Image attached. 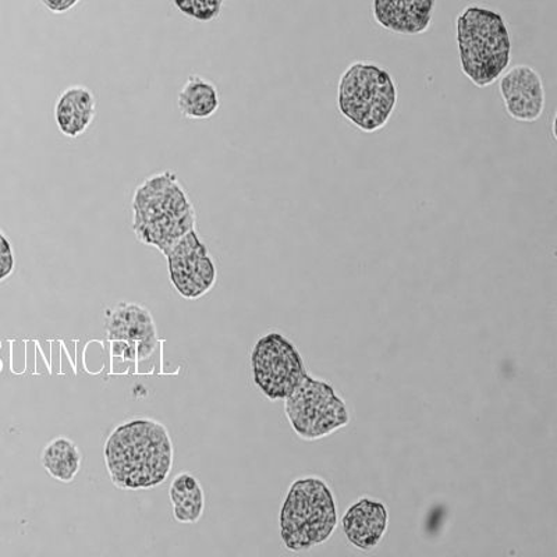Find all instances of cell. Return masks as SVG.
<instances>
[{
	"label": "cell",
	"mask_w": 557,
	"mask_h": 557,
	"mask_svg": "<svg viewBox=\"0 0 557 557\" xmlns=\"http://www.w3.org/2000/svg\"><path fill=\"white\" fill-rule=\"evenodd\" d=\"M109 479L119 490L147 491L172 474L174 445L168 428L152 418L119 424L103 447Z\"/></svg>",
	"instance_id": "1"
},
{
	"label": "cell",
	"mask_w": 557,
	"mask_h": 557,
	"mask_svg": "<svg viewBox=\"0 0 557 557\" xmlns=\"http://www.w3.org/2000/svg\"><path fill=\"white\" fill-rule=\"evenodd\" d=\"M132 227L139 243L165 256L174 243L197 228V211L176 172L147 177L133 194Z\"/></svg>",
	"instance_id": "2"
},
{
	"label": "cell",
	"mask_w": 557,
	"mask_h": 557,
	"mask_svg": "<svg viewBox=\"0 0 557 557\" xmlns=\"http://www.w3.org/2000/svg\"><path fill=\"white\" fill-rule=\"evenodd\" d=\"M456 41L461 72L475 87L492 86L510 66L509 26L494 9L480 4L462 9L456 18Z\"/></svg>",
	"instance_id": "3"
},
{
	"label": "cell",
	"mask_w": 557,
	"mask_h": 557,
	"mask_svg": "<svg viewBox=\"0 0 557 557\" xmlns=\"http://www.w3.org/2000/svg\"><path fill=\"white\" fill-rule=\"evenodd\" d=\"M337 524L336 496L322 476L306 475L292 482L278 515L281 540L287 550L300 554L325 544Z\"/></svg>",
	"instance_id": "4"
},
{
	"label": "cell",
	"mask_w": 557,
	"mask_h": 557,
	"mask_svg": "<svg viewBox=\"0 0 557 557\" xmlns=\"http://www.w3.org/2000/svg\"><path fill=\"white\" fill-rule=\"evenodd\" d=\"M397 86L389 70L371 61L352 62L342 73L337 107L362 133H376L389 123L397 107Z\"/></svg>",
	"instance_id": "5"
},
{
	"label": "cell",
	"mask_w": 557,
	"mask_h": 557,
	"mask_svg": "<svg viewBox=\"0 0 557 557\" xmlns=\"http://www.w3.org/2000/svg\"><path fill=\"white\" fill-rule=\"evenodd\" d=\"M288 424L302 441H320L350 424L347 403L330 382L307 374L286 397Z\"/></svg>",
	"instance_id": "6"
},
{
	"label": "cell",
	"mask_w": 557,
	"mask_h": 557,
	"mask_svg": "<svg viewBox=\"0 0 557 557\" xmlns=\"http://www.w3.org/2000/svg\"><path fill=\"white\" fill-rule=\"evenodd\" d=\"M251 374L253 385L268 400L281 401L300 385L308 371L295 342L271 331L252 347Z\"/></svg>",
	"instance_id": "7"
},
{
	"label": "cell",
	"mask_w": 557,
	"mask_h": 557,
	"mask_svg": "<svg viewBox=\"0 0 557 557\" xmlns=\"http://www.w3.org/2000/svg\"><path fill=\"white\" fill-rule=\"evenodd\" d=\"M165 257L172 286L186 300H198L216 286V262L197 228L174 243Z\"/></svg>",
	"instance_id": "8"
},
{
	"label": "cell",
	"mask_w": 557,
	"mask_h": 557,
	"mask_svg": "<svg viewBox=\"0 0 557 557\" xmlns=\"http://www.w3.org/2000/svg\"><path fill=\"white\" fill-rule=\"evenodd\" d=\"M104 331L112 342V356L119 361L147 360L157 350L156 321L148 308L123 301L107 311Z\"/></svg>",
	"instance_id": "9"
},
{
	"label": "cell",
	"mask_w": 557,
	"mask_h": 557,
	"mask_svg": "<svg viewBox=\"0 0 557 557\" xmlns=\"http://www.w3.org/2000/svg\"><path fill=\"white\" fill-rule=\"evenodd\" d=\"M499 92L507 114L517 122L540 121L545 111L546 92L539 70L516 64L499 78Z\"/></svg>",
	"instance_id": "10"
},
{
	"label": "cell",
	"mask_w": 557,
	"mask_h": 557,
	"mask_svg": "<svg viewBox=\"0 0 557 557\" xmlns=\"http://www.w3.org/2000/svg\"><path fill=\"white\" fill-rule=\"evenodd\" d=\"M341 524L348 544L361 552H372L389 529V510L376 497L361 496L348 507Z\"/></svg>",
	"instance_id": "11"
},
{
	"label": "cell",
	"mask_w": 557,
	"mask_h": 557,
	"mask_svg": "<svg viewBox=\"0 0 557 557\" xmlns=\"http://www.w3.org/2000/svg\"><path fill=\"white\" fill-rule=\"evenodd\" d=\"M436 0H374L377 26L399 35H421L431 27Z\"/></svg>",
	"instance_id": "12"
},
{
	"label": "cell",
	"mask_w": 557,
	"mask_h": 557,
	"mask_svg": "<svg viewBox=\"0 0 557 557\" xmlns=\"http://www.w3.org/2000/svg\"><path fill=\"white\" fill-rule=\"evenodd\" d=\"M53 114L59 133L67 138L82 137L96 121L97 98L87 87L70 86L58 97Z\"/></svg>",
	"instance_id": "13"
},
{
	"label": "cell",
	"mask_w": 557,
	"mask_h": 557,
	"mask_svg": "<svg viewBox=\"0 0 557 557\" xmlns=\"http://www.w3.org/2000/svg\"><path fill=\"white\" fill-rule=\"evenodd\" d=\"M221 92L215 84L200 74H191L178 92L177 108L190 121H208L221 108Z\"/></svg>",
	"instance_id": "14"
},
{
	"label": "cell",
	"mask_w": 557,
	"mask_h": 557,
	"mask_svg": "<svg viewBox=\"0 0 557 557\" xmlns=\"http://www.w3.org/2000/svg\"><path fill=\"white\" fill-rule=\"evenodd\" d=\"M169 497L174 520L182 524H196L201 520L207 504L206 492L191 472H181L174 476L169 487Z\"/></svg>",
	"instance_id": "15"
},
{
	"label": "cell",
	"mask_w": 557,
	"mask_h": 557,
	"mask_svg": "<svg viewBox=\"0 0 557 557\" xmlns=\"http://www.w3.org/2000/svg\"><path fill=\"white\" fill-rule=\"evenodd\" d=\"M41 462L53 480L69 484L82 469L83 456L78 446L66 436L54 437L44 447Z\"/></svg>",
	"instance_id": "16"
},
{
	"label": "cell",
	"mask_w": 557,
	"mask_h": 557,
	"mask_svg": "<svg viewBox=\"0 0 557 557\" xmlns=\"http://www.w3.org/2000/svg\"><path fill=\"white\" fill-rule=\"evenodd\" d=\"M173 2L184 16L209 23L221 16L226 0H173Z\"/></svg>",
	"instance_id": "17"
},
{
	"label": "cell",
	"mask_w": 557,
	"mask_h": 557,
	"mask_svg": "<svg viewBox=\"0 0 557 557\" xmlns=\"http://www.w3.org/2000/svg\"><path fill=\"white\" fill-rule=\"evenodd\" d=\"M14 270H16V257H14L12 242L0 228V283L12 276Z\"/></svg>",
	"instance_id": "18"
},
{
	"label": "cell",
	"mask_w": 557,
	"mask_h": 557,
	"mask_svg": "<svg viewBox=\"0 0 557 557\" xmlns=\"http://www.w3.org/2000/svg\"><path fill=\"white\" fill-rule=\"evenodd\" d=\"M41 2L44 7L51 10L52 13L63 14L76 8L79 0H41Z\"/></svg>",
	"instance_id": "19"
}]
</instances>
